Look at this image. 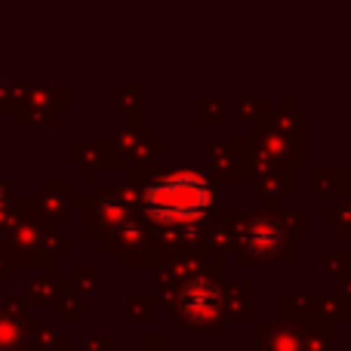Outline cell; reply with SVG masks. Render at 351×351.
<instances>
[{"instance_id":"6da1fadb","label":"cell","mask_w":351,"mask_h":351,"mask_svg":"<svg viewBox=\"0 0 351 351\" xmlns=\"http://www.w3.org/2000/svg\"><path fill=\"white\" fill-rule=\"evenodd\" d=\"M148 206H154V213H160V216H173L176 213V219H188L194 213H204L206 188L200 179L179 176V179H170L154 188L148 194Z\"/></svg>"}]
</instances>
